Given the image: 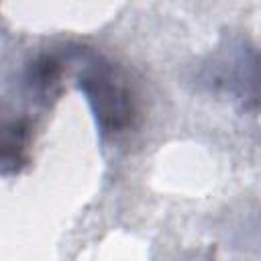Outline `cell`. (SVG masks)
<instances>
[{"instance_id":"6da1fadb","label":"cell","mask_w":261,"mask_h":261,"mask_svg":"<svg viewBox=\"0 0 261 261\" xmlns=\"http://www.w3.org/2000/svg\"><path fill=\"white\" fill-rule=\"evenodd\" d=\"M84 90L100 118L104 130H118L133 116L130 96L124 86L116 84L110 69H96L84 77Z\"/></svg>"}]
</instances>
